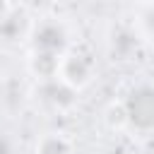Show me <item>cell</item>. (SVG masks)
<instances>
[{
	"instance_id": "obj_4",
	"label": "cell",
	"mask_w": 154,
	"mask_h": 154,
	"mask_svg": "<svg viewBox=\"0 0 154 154\" xmlns=\"http://www.w3.org/2000/svg\"><path fill=\"white\" fill-rule=\"evenodd\" d=\"M36 99L53 113H70L77 106V91L58 77L41 79L36 87Z\"/></svg>"
},
{
	"instance_id": "obj_1",
	"label": "cell",
	"mask_w": 154,
	"mask_h": 154,
	"mask_svg": "<svg viewBox=\"0 0 154 154\" xmlns=\"http://www.w3.org/2000/svg\"><path fill=\"white\" fill-rule=\"evenodd\" d=\"M58 79H63L67 87H72L75 91H82L87 89L94 77H96V60L79 51V48H67L63 55H60V63H58Z\"/></svg>"
},
{
	"instance_id": "obj_12",
	"label": "cell",
	"mask_w": 154,
	"mask_h": 154,
	"mask_svg": "<svg viewBox=\"0 0 154 154\" xmlns=\"http://www.w3.org/2000/svg\"><path fill=\"white\" fill-rule=\"evenodd\" d=\"M12 149H14V147H12V140L0 132V154H12Z\"/></svg>"
},
{
	"instance_id": "obj_10",
	"label": "cell",
	"mask_w": 154,
	"mask_h": 154,
	"mask_svg": "<svg viewBox=\"0 0 154 154\" xmlns=\"http://www.w3.org/2000/svg\"><path fill=\"white\" fill-rule=\"evenodd\" d=\"M106 123L111 130H125L130 128V118H128V108H125V101H118V103H111L106 108Z\"/></svg>"
},
{
	"instance_id": "obj_8",
	"label": "cell",
	"mask_w": 154,
	"mask_h": 154,
	"mask_svg": "<svg viewBox=\"0 0 154 154\" xmlns=\"http://www.w3.org/2000/svg\"><path fill=\"white\" fill-rule=\"evenodd\" d=\"M31 26H34V24L26 19V14H24V12L12 10V14L0 24V36H2L5 41H19L22 36H26V38H29Z\"/></svg>"
},
{
	"instance_id": "obj_2",
	"label": "cell",
	"mask_w": 154,
	"mask_h": 154,
	"mask_svg": "<svg viewBox=\"0 0 154 154\" xmlns=\"http://www.w3.org/2000/svg\"><path fill=\"white\" fill-rule=\"evenodd\" d=\"M29 43L36 51H48V53L63 55L70 48V31H67V26H65L63 19H58V17H43L38 22H34L31 34H29Z\"/></svg>"
},
{
	"instance_id": "obj_9",
	"label": "cell",
	"mask_w": 154,
	"mask_h": 154,
	"mask_svg": "<svg viewBox=\"0 0 154 154\" xmlns=\"http://www.w3.org/2000/svg\"><path fill=\"white\" fill-rule=\"evenodd\" d=\"M135 29L140 38L154 41V0H144L135 14Z\"/></svg>"
},
{
	"instance_id": "obj_7",
	"label": "cell",
	"mask_w": 154,
	"mask_h": 154,
	"mask_svg": "<svg viewBox=\"0 0 154 154\" xmlns=\"http://www.w3.org/2000/svg\"><path fill=\"white\" fill-rule=\"evenodd\" d=\"M58 63H60V55L58 53H48V51H36L31 48L29 53V60H26V70L31 77H36L38 82L41 79H53L58 75Z\"/></svg>"
},
{
	"instance_id": "obj_3",
	"label": "cell",
	"mask_w": 154,
	"mask_h": 154,
	"mask_svg": "<svg viewBox=\"0 0 154 154\" xmlns=\"http://www.w3.org/2000/svg\"><path fill=\"white\" fill-rule=\"evenodd\" d=\"M123 101L128 108L130 128H135L140 132L154 130V84L152 82H142V84L132 87Z\"/></svg>"
},
{
	"instance_id": "obj_11",
	"label": "cell",
	"mask_w": 154,
	"mask_h": 154,
	"mask_svg": "<svg viewBox=\"0 0 154 154\" xmlns=\"http://www.w3.org/2000/svg\"><path fill=\"white\" fill-rule=\"evenodd\" d=\"M12 10H14L12 7V0H0V24L12 14Z\"/></svg>"
},
{
	"instance_id": "obj_6",
	"label": "cell",
	"mask_w": 154,
	"mask_h": 154,
	"mask_svg": "<svg viewBox=\"0 0 154 154\" xmlns=\"http://www.w3.org/2000/svg\"><path fill=\"white\" fill-rule=\"evenodd\" d=\"M34 154H75V140L63 130H46L36 137Z\"/></svg>"
},
{
	"instance_id": "obj_5",
	"label": "cell",
	"mask_w": 154,
	"mask_h": 154,
	"mask_svg": "<svg viewBox=\"0 0 154 154\" xmlns=\"http://www.w3.org/2000/svg\"><path fill=\"white\" fill-rule=\"evenodd\" d=\"M137 46H140L137 29L118 26V29H113V34L108 38V55L113 60H130L137 53Z\"/></svg>"
}]
</instances>
